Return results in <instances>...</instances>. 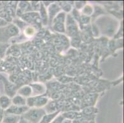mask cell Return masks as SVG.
<instances>
[{
	"mask_svg": "<svg viewBox=\"0 0 124 123\" xmlns=\"http://www.w3.org/2000/svg\"><path fill=\"white\" fill-rule=\"evenodd\" d=\"M23 33L26 37H28V38L32 37L36 33L35 28L34 27H29V26L26 27L23 30Z\"/></svg>",
	"mask_w": 124,
	"mask_h": 123,
	"instance_id": "9a60e30c",
	"label": "cell"
},
{
	"mask_svg": "<svg viewBox=\"0 0 124 123\" xmlns=\"http://www.w3.org/2000/svg\"><path fill=\"white\" fill-rule=\"evenodd\" d=\"M29 107L27 106H19L11 105L8 109L4 111V114H10V115H17V116H22L26 111H27L29 109Z\"/></svg>",
	"mask_w": 124,
	"mask_h": 123,
	"instance_id": "277c9868",
	"label": "cell"
},
{
	"mask_svg": "<svg viewBox=\"0 0 124 123\" xmlns=\"http://www.w3.org/2000/svg\"><path fill=\"white\" fill-rule=\"evenodd\" d=\"M18 123H30V122L26 120V119H25L24 118H23L22 116H21V119H20V121H19V122Z\"/></svg>",
	"mask_w": 124,
	"mask_h": 123,
	"instance_id": "7402d4cb",
	"label": "cell"
},
{
	"mask_svg": "<svg viewBox=\"0 0 124 123\" xmlns=\"http://www.w3.org/2000/svg\"><path fill=\"white\" fill-rule=\"evenodd\" d=\"M46 111L43 108H30L21 116L30 123H39L43 117L46 115Z\"/></svg>",
	"mask_w": 124,
	"mask_h": 123,
	"instance_id": "7a4b0ae2",
	"label": "cell"
},
{
	"mask_svg": "<svg viewBox=\"0 0 124 123\" xmlns=\"http://www.w3.org/2000/svg\"><path fill=\"white\" fill-rule=\"evenodd\" d=\"M26 100H27L26 98L17 94L14 95L11 99V101H12V105L19 106V107H23V106H27L26 105Z\"/></svg>",
	"mask_w": 124,
	"mask_h": 123,
	"instance_id": "4fadbf2b",
	"label": "cell"
},
{
	"mask_svg": "<svg viewBox=\"0 0 124 123\" xmlns=\"http://www.w3.org/2000/svg\"><path fill=\"white\" fill-rule=\"evenodd\" d=\"M61 123H72V121L68 119H64Z\"/></svg>",
	"mask_w": 124,
	"mask_h": 123,
	"instance_id": "603a6c76",
	"label": "cell"
},
{
	"mask_svg": "<svg viewBox=\"0 0 124 123\" xmlns=\"http://www.w3.org/2000/svg\"><path fill=\"white\" fill-rule=\"evenodd\" d=\"M17 94L25 98H29L31 97L32 95V89L31 86L29 85L23 86L21 87L18 89Z\"/></svg>",
	"mask_w": 124,
	"mask_h": 123,
	"instance_id": "ba28073f",
	"label": "cell"
},
{
	"mask_svg": "<svg viewBox=\"0 0 124 123\" xmlns=\"http://www.w3.org/2000/svg\"><path fill=\"white\" fill-rule=\"evenodd\" d=\"M22 19L23 21L30 23H34V22L37 23H40L41 22H41L39 14L36 12H26L22 15Z\"/></svg>",
	"mask_w": 124,
	"mask_h": 123,
	"instance_id": "5b68a950",
	"label": "cell"
},
{
	"mask_svg": "<svg viewBox=\"0 0 124 123\" xmlns=\"http://www.w3.org/2000/svg\"><path fill=\"white\" fill-rule=\"evenodd\" d=\"M40 13L39 15L41 19V22L44 25H47L48 24V12H47L46 9L45 8V6L43 4V3H41V5L40 7Z\"/></svg>",
	"mask_w": 124,
	"mask_h": 123,
	"instance_id": "7c38bea8",
	"label": "cell"
},
{
	"mask_svg": "<svg viewBox=\"0 0 124 123\" xmlns=\"http://www.w3.org/2000/svg\"><path fill=\"white\" fill-rule=\"evenodd\" d=\"M53 30L57 32L64 33L66 31V29L64 26V23L62 22H55L53 23Z\"/></svg>",
	"mask_w": 124,
	"mask_h": 123,
	"instance_id": "2e32d148",
	"label": "cell"
},
{
	"mask_svg": "<svg viewBox=\"0 0 124 123\" xmlns=\"http://www.w3.org/2000/svg\"><path fill=\"white\" fill-rule=\"evenodd\" d=\"M19 29L15 24H8L0 28V43L6 44L11 38L17 36L19 34Z\"/></svg>",
	"mask_w": 124,
	"mask_h": 123,
	"instance_id": "6da1fadb",
	"label": "cell"
},
{
	"mask_svg": "<svg viewBox=\"0 0 124 123\" xmlns=\"http://www.w3.org/2000/svg\"><path fill=\"white\" fill-rule=\"evenodd\" d=\"M0 80L2 81L4 85V90L6 93V95L12 99L16 93L17 89V86L1 74H0Z\"/></svg>",
	"mask_w": 124,
	"mask_h": 123,
	"instance_id": "3957f363",
	"label": "cell"
},
{
	"mask_svg": "<svg viewBox=\"0 0 124 123\" xmlns=\"http://www.w3.org/2000/svg\"><path fill=\"white\" fill-rule=\"evenodd\" d=\"M90 123H94V121H91V122H90Z\"/></svg>",
	"mask_w": 124,
	"mask_h": 123,
	"instance_id": "cb8c5ba5",
	"label": "cell"
},
{
	"mask_svg": "<svg viewBox=\"0 0 124 123\" xmlns=\"http://www.w3.org/2000/svg\"><path fill=\"white\" fill-rule=\"evenodd\" d=\"M59 113H60V111H57L54 113H53L46 114L43 117V118L39 123H51L59 114Z\"/></svg>",
	"mask_w": 124,
	"mask_h": 123,
	"instance_id": "5bb4252c",
	"label": "cell"
},
{
	"mask_svg": "<svg viewBox=\"0 0 124 123\" xmlns=\"http://www.w3.org/2000/svg\"><path fill=\"white\" fill-rule=\"evenodd\" d=\"M34 102H33V107L35 108H41L46 105L49 102V99L47 97H44L43 95H38L33 97Z\"/></svg>",
	"mask_w": 124,
	"mask_h": 123,
	"instance_id": "52a82bcc",
	"label": "cell"
},
{
	"mask_svg": "<svg viewBox=\"0 0 124 123\" xmlns=\"http://www.w3.org/2000/svg\"><path fill=\"white\" fill-rule=\"evenodd\" d=\"M82 12L83 15H86L88 17V15H91L93 13V8L90 5L85 6L82 9Z\"/></svg>",
	"mask_w": 124,
	"mask_h": 123,
	"instance_id": "e0dca14e",
	"label": "cell"
},
{
	"mask_svg": "<svg viewBox=\"0 0 124 123\" xmlns=\"http://www.w3.org/2000/svg\"><path fill=\"white\" fill-rule=\"evenodd\" d=\"M61 11V7L56 3H52L48 6V24L52 25L53 20L55 17Z\"/></svg>",
	"mask_w": 124,
	"mask_h": 123,
	"instance_id": "8992f818",
	"label": "cell"
},
{
	"mask_svg": "<svg viewBox=\"0 0 124 123\" xmlns=\"http://www.w3.org/2000/svg\"><path fill=\"white\" fill-rule=\"evenodd\" d=\"M9 24L8 22L5 20L4 19H2V18L0 17V28H2V27H4L5 26L8 25Z\"/></svg>",
	"mask_w": 124,
	"mask_h": 123,
	"instance_id": "ffe728a7",
	"label": "cell"
},
{
	"mask_svg": "<svg viewBox=\"0 0 124 123\" xmlns=\"http://www.w3.org/2000/svg\"><path fill=\"white\" fill-rule=\"evenodd\" d=\"M31 89H32V95L31 97L41 95L42 94L45 92V88L43 85L40 84H30Z\"/></svg>",
	"mask_w": 124,
	"mask_h": 123,
	"instance_id": "9c48e42d",
	"label": "cell"
},
{
	"mask_svg": "<svg viewBox=\"0 0 124 123\" xmlns=\"http://www.w3.org/2000/svg\"><path fill=\"white\" fill-rule=\"evenodd\" d=\"M64 118H63L62 115H58L51 123H61L62 122V121L64 120Z\"/></svg>",
	"mask_w": 124,
	"mask_h": 123,
	"instance_id": "ac0fdd59",
	"label": "cell"
},
{
	"mask_svg": "<svg viewBox=\"0 0 124 123\" xmlns=\"http://www.w3.org/2000/svg\"><path fill=\"white\" fill-rule=\"evenodd\" d=\"M64 6H63V9L65 12H69L71 10V6L68 3H64Z\"/></svg>",
	"mask_w": 124,
	"mask_h": 123,
	"instance_id": "d6986e66",
	"label": "cell"
},
{
	"mask_svg": "<svg viewBox=\"0 0 124 123\" xmlns=\"http://www.w3.org/2000/svg\"><path fill=\"white\" fill-rule=\"evenodd\" d=\"M3 116H4V110L0 108V123H2Z\"/></svg>",
	"mask_w": 124,
	"mask_h": 123,
	"instance_id": "44dd1931",
	"label": "cell"
},
{
	"mask_svg": "<svg viewBox=\"0 0 124 123\" xmlns=\"http://www.w3.org/2000/svg\"><path fill=\"white\" fill-rule=\"evenodd\" d=\"M21 118V116L10 115V114H4L2 123H18Z\"/></svg>",
	"mask_w": 124,
	"mask_h": 123,
	"instance_id": "30bf717a",
	"label": "cell"
},
{
	"mask_svg": "<svg viewBox=\"0 0 124 123\" xmlns=\"http://www.w3.org/2000/svg\"><path fill=\"white\" fill-rule=\"evenodd\" d=\"M12 105L11 99L6 95L0 96V108L2 110H6Z\"/></svg>",
	"mask_w": 124,
	"mask_h": 123,
	"instance_id": "8fae6325",
	"label": "cell"
}]
</instances>
